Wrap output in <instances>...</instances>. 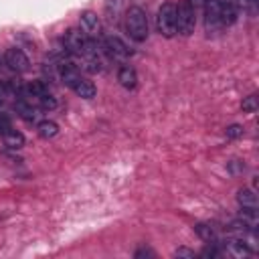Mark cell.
Listing matches in <instances>:
<instances>
[{"instance_id": "cell-1", "label": "cell", "mask_w": 259, "mask_h": 259, "mask_svg": "<svg viewBox=\"0 0 259 259\" xmlns=\"http://www.w3.org/2000/svg\"><path fill=\"white\" fill-rule=\"evenodd\" d=\"M126 31L132 40L136 43H144L148 39V17L140 6H130L126 12Z\"/></svg>"}, {"instance_id": "cell-2", "label": "cell", "mask_w": 259, "mask_h": 259, "mask_svg": "<svg viewBox=\"0 0 259 259\" xmlns=\"http://www.w3.org/2000/svg\"><path fill=\"white\" fill-rule=\"evenodd\" d=\"M197 26V8L184 0L176 6V33H180L182 37H188L195 33Z\"/></svg>"}, {"instance_id": "cell-3", "label": "cell", "mask_w": 259, "mask_h": 259, "mask_svg": "<svg viewBox=\"0 0 259 259\" xmlns=\"http://www.w3.org/2000/svg\"><path fill=\"white\" fill-rule=\"evenodd\" d=\"M156 29L162 37L172 39L176 35V4L164 2L158 8L156 15Z\"/></svg>"}, {"instance_id": "cell-4", "label": "cell", "mask_w": 259, "mask_h": 259, "mask_svg": "<svg viewBox=\"0 0 259 259\" xmlns=\"http://www.w3.org/2000/svg\"><path fill=\"white\" fill-rule=\"evenodd\" d=\"M101 49H103L105 55L110 59H114V61L124 63V61H128L132 57V51L128 49V45L118 37H105L103 43H101Z\"/></svg>"}, {"instance_id": "cell-5", "label": "cell", "mask_w": 259, "mask_h": 259, "mask_svg": "<svg viewBox=\"0 0 259 259\" xmlns=\"http://www.w3.org/2000/svg\"><path fill=\"white\" fill-rule=\"evenodd\" d=\"M4 61H6V67L10 71H15V73H24V71H29V67H31V61L29 57L24 55V51L19 49V47H10L6 49L4 53Z\"/></svg>"}, {"instance_id": "cell-6", "label": "cell", "mask_w": 259, "mask_h": 259, "mask_svg": "<svg viewBox=\"0 0 259 259\" xmlns=\"http://www.w3.org/2000/svg\"><path fill=\"white\" fill-rule=\"evenodd\" d=\"M204 26L207 31H217L221 26V0H204Z\"/></svg>"}, {"instance_id": "cell-7", "label": "cell", "mask_w": 259, "mask_h": 259, "mask_svg": "<svg viewBox=\"0 0 259 259\" xmlns=\"http://www.w3.org/2000/svg\"><path fill=\"white\" fill-rule=\"evenodd\" d=\"M79 22H81V31H83L87 37H100V31H101V22H100V17L95 15L91 10H85L79 15Z\"/></svg>"}, {"instance_id": "cell-8", "label": "cell", "mask_w": 259, "mask_h": 259, "mask_svg": "<svg viewBox=\"0 0 259 259\" xmlns=\"http://www.w3.org/2000/svg\"><path fill=\"white\" fill-rule=\"evenodd\" d=\"M57 67H59V77H61V81H63V83H65L67 87H73V85L77 83V81L81 79L79 67L73 65L71 61H65V59H63Z\"/></svg>"}, {"instance_id": "cell-9", "label": "cell", "mask_w": 259, "mask_h": 259, "mask_svg": "<svg viewBox=\"0 0 259 259\" xmlns=\"http://www.w3.org/2000/svg\"><path fill=\"white\" fill-rule=\"evenodd\" d=\"M239 19V10L233 0H221V26H233Z\"/></svg>"}, {"instance_id": "cell-10", "label": "cell", "mask_w": 259, "mask_h": 259, "mask_svg": "<svg viewBox=\"0 0 259 259\" xmlns=\"http://www.w3.org/2000/svg\"><path fill=\"white\" fill-rule=\"evenodd\" d=\"M118 81H120L121 87L134 89L136 85H138V73H136L134 67L124 65V67H120V71H118Z\"/></svg>"}, {"instance_id": "cell-11", "label": "cell", "mask_w": 259, "mask_h": 259, "mask_svg": "<svg viewBox=\"0 0 259 259\" xmlns=\"http://www.w3.org/2000/svg\"><path fill=\"white\" fill-rule=\"evenodd\" d=\"M17 112L20 114V118L24 121H29V124H37V120H39V107L31 105V103H26L24 100H17Z\"/></svg>"}, {"instance_id": "cell-12", "label": "cell", "mask_w": 259, "mask_h": 259, "mask_svg": "<svg viewBox=\"0 0 259 259\" xmlns=\"http://www.w3.org/2000/svg\"><path fill=\"white\" fill-rule=\"evenodd\" d=\"M71 89L79 95L81 100H93L95 95H98V89H95V85L91 83L89 79H83V77H81V79L77 81V83H75Z\"/></svg>"}, {"instance_id": "cell-13", "label": "cell", "mask_w": 259, "mask_h": 259, "mask_svg": "<svg viewBox=\"0 0 259 259\" xmlns=\"http://www.w3.org/2000/svg\"><path fill=\"white\" fill-rule=\"evenodd\" d=\"M2 138H4V146L10 148V150H20L24 146V142H26L24 136L19 130H15V128H10L8 132H4Z\"/></svg>"}, {"instance_id": "cell-14", "label": "cell", "mask_w": 259, "mask_h": 259, "mask_svg": "<svg viewBox=\"0 0 259 259\" xmlns=\"http://www.w3.org/2000/svg\"><path fill=\"white\" fill-rule=\"evenodd\" d=\"M195 231H197V235H199L204 243H219V237H217L215 229H213L209 223H197V225H195Z\"/></svg>"}, {"instance_id": "cell-15", "label": "cell", "mask_w": 259, "mask_h": 259, "mask_svg": "<svg viewBox=\"0 0 259 259\" xmlns=\"http://www.w3.org/2000/svg\"><path fill=\"white\" fill-rule=\"evenodd\" d=\"M37 132L40 138H55V136L59 134V126L55 124V121H51V120H45V121H39L37 124Z\"/></svg>"}, {"instance_id": "cell-16", "label": "cell", "mask_w": 259, "mask_h": 259, "mask_svg": "<svg viewBox=\"0 0 259 259\" xmlns=\"http://www.w3.org/2000/svg\"><path fill=\"white\" fill-rule=\"evenodd\" d=\"M239 207H257V195L253 188H241L237 193Z\"/></svg>"}, {"instance_id": "cell-17", "label": "cell", "mask_w": 259, "mask_h": 259, "mask_svg": "<svg viewBox=\"0 0 259 259\" xmlns=\"http://www.w3.org/2000/svg\"><path fill=\"white\" fill-rule=\"evenodd\" d=\"M121 2H124V0H105L103 2V10H105L107 20H112V22L118 20L120 10H121Z\"/></svg>"}, {"instance_id": "cell-18", "label": "cell", "mask_w": 259, "mask_h": 259, "mask_svg": "<svg viewBox=\"0 0 259 259\" xmlns=\"http://www.w3.org/2000/svg\"><path fill=\"white\" fill-rule=\"evenodd\" d=\"M237 10L245 12V15H249V17H255L257 15V8H259V0H233Z\"/></svg>"}, {"instance_id": "cell-19", "label": "cell", "mask_w": 259, "mask_h": 259, "mask_svg": "<svg viewBox=\"0 0 259 259\" xmlns=\"http://www.w3.org/2000/svg\"><path fill=\"white\" fill-rule=\"evenodd\" d=\"M37 107L40 112H53L57 107V100L53 98L51 93H47V95H40L39 98V103H37Z\"/></svg>"}, {"instance_id": "cell-20", "label": "cell", "mask_w": 259, "mask_h": 259, "mask_svg": "<svg viewBox=\"0 0 259 259\" xmlns=\"http://www.w3.org/2000/svg\"><path fill=\"white\" fill-rule=\"evenodd\" d=\"M257 107H259V100H257V95L255 93H251V95H247L243 101H241V110L245 112V114H255L257 112Z\"/></svg>"}, {"instance_id": "cell-21", "label": "cell", "mask_w": 259, "mask_h": 259, "mask_svg": "<svg viewBox=\"0 0 259 259\" xmlns=\"http://www.w3.org/2000/svg\"><path fill=\"white\" fill-rule=\"evenodd\" d=\"M219 243H209L207 247H204L202 251H200V257H211V259H217V257H221V251H219V247H217Z\"/></svg>"}, {"instance_id": "cell-22", "label": "cell", "mask_w": 259, "mask_h": 259, "mask_svg": "<svg viewBox=\"0 0 259 259\" xmlns=\"http://www.w3.org/2000/svg\"><path fill=\"white\" fill-rule=\"evenodd\" d=\"M243 126H239V124H233V126H229L227 130H225V136H227V140H237V138H241L243 136Z\"/></svg>"}, {"instance_id": "cell-23", "label": "cell", "mask_w": 259, "mask_h": 259, "mask_svg": "<svg viewBox=\"0 0 259 259\" xmlns=\"http://www.w3.org/2000/svg\"><path fill=\"white\" fill-rule=\"evenodd\" d=\"M229 170H231V174H239V172L245 170V164L241 160H231L229 162Z\"/></svg>"}, {"instance_id": "cell-24", "label": "cell", "mask_w": 259, "mask_h": 259, "mask_svg": "<svg viewBox=\"0 0 259 259\" xmlns=\"http://www.w3.org/2000/svg\"><path fill=\"white\" fill-rule=\"evenodd\" d=\"M174 257H186V259H195V251L188 247H179L174 251Z\"/></svg>"}, {"instance_id": "cell-25", "label": "cell", "mask_w": 259, "mask_h": 259, "mask_svg": "<svg viewBox=\"0 0 259 259\" xmlns=\"http://www.w3.org/2000/svg\"><path fill=\"white\" fill-rule=\"evenodd\" d=\"M10 128H12V121H10V118H8V116H4V114H0V134L8 132Z\"/></svg>"}, {"instance_id": "cell-26", "label": "cell", "mask_w": 259, "mask_h": 259, "mask_svg": "<svg viewBox=\"0 0 259 259\" xmlns=\"http://www.w3.org/2000/svg\"><path fill=\"white\" fill-rule=\"evenodd\" d=\"M154 255H156V253H154L152 249H148V247H142V249H138V251L134 253L136 259H142V257H154Z\"/></svg>"}, {"instance_id": "cell-27", "label": "cell", "mask_w": 259, "mask_h": 259, "mask_svg": "<svg viewBox=\"0 0 259 259\" xmlns=\"http://www.w3.org/2000/svg\"><path fill=\"white\" fill-rule=\"evenodd\" d=\"M188 2L197 8V6H202V4H204V0H188Z\"/></svg>"}, {"instance_id": "cell-28", "label": "cell", "mask_w": 259, "mask_h": 259, "mask_svg": "<svg viewBox=\"0 0 259 259\" xmlns=\"http://www.w3.org/2000/svg\"><path fill=\"white\" fill-rule=\"evenodd\" d=\"M2 67H6V61H4V55H0V69H2Z\"/></svg>"}]
</instances>
